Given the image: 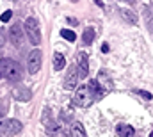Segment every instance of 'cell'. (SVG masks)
Returning a JSON list of instances; mask_svg holds the SVG:
<instances>
[{
    "mask_svg": "<svg viewBox=\"0 0 153 137\" xmlns=\"http://www.w3.org/2000/svg\"><path fill=\"white\" fill-rule=\"evenodd\" d=\"M94 2H96V4H98L100 7H103V4H102V0H94Z\"/></svg>",
    "mask_w": 153,
    "mask_h": 137,
    "instance_id": "23",
    "label": "cell"
},
{
    "mask_svg": "<svg viewBox=\"0 0 153 137\" xmlns=\"http://www.w3.org/2000/svg\"><path fill=\"white\" fill-rule=\"evenodd\" d=\"M139 95H141L143 98H146V100H152V95H150V93H146V91H139Z\"/></svg>",
    "mask_w": 153,
    "mask_h": 137,
    "instance_id": "20",
    "label": "cell"
},
{
    "mask_svg": "<svg viewBox=\"0 0 153 137\" xmlns=\"http://www.w3.org/2000/svg\"><path fill=\"white\" fill-rule=\"evenodd\" d=\"M23 27H25V34L29 37V41L38 46L39 43H41V29H39L38 20L36 18H27L25 23H23Z\"/></svg>",
    "mask_w": 153,
    "mask_h": 137,
    "instance_id": "4",
    "label": "cell"
},
{
    "mask_svg": "<svg viewBox=\"0 0 153 137\" xmlns=\"http://www.w3.org/2000/svg\"><path fill=\"white\" fill-rule=\"evenodd\" d=\"M5 114H7V102L0 98V119H2Z\"/></svg>",
    "mask_w": 153,
    "mask_h": 137,
    "instance_id": "18",
    "label": "cell"
},
{
    "mask_svg": "<svg viewBox=\"0 0 153 137\" xmlns=\"http://www.w3.org/2000/svg\"><path fill=\"white\" fill-rule=\"evenodd\" d=\"M22 132V123L18 119H5L4 123H0V134L4 136H16Z\"/></svg>",
    "mask_w": 153,
    "mask_h": 137,
    "instance_id": "6",
    "label": "cell"
},
{
    "mask_svg": "<svg viewBox=\"0 0 153 137\" xmlns=\"http://www.w3.org/2000/svg\"><path fill=\"white\" fill-rule=\"evenodd\" d=\"M41 64H43V55H41V50H32L27 57V69L29 73H38L41 69Z\"/></svg>",
    "mask_w": 153,
    "mask_h": 137,
    "instance_id": "5",
    "label": "cell"
},
{
    "mask_svg": "<svg viewBox=\"0 0 153 137\" xmlns=\"http://www.w3.org/2000/svg\"><path fill=\"white\" fill-rule=\"evenodd\" d=\"M30 96H32V93H30V89H29V87L20 86V87L13 89V98H14V100H18V102H29V100H30Z\"/></svg>",
    "mask_w": 153,
    "mask_h": 137,
    "instance_id": "10",
    "label": "cell"
},
{
    "mask_svg": "<svg viewBox=\"0 0 153 137\" xmlns=\"http://www.w3.org/2000/svg\"><path fill=\"white\" fill-rule=\"evenodd\" d=\"M96 100V95H94V89L89 86H80L76 89L75 96H73V103L76 107H89L91 103Z\"/></svg>",
    "mask_w": 153,
    "mask_h": 137,
    "instance_id": "3",
    "label": "cell"
},
{
    "mask_svg": "<svg viewBox=\"0 0 153 137\" xmlns=\"http://www.w3.org/2000/svg\"><path fill=\"white\" fill-rule=\"evenodd\" d=\"M102 52H105V54H107V52H109V45H107V43H105V45H103V46H102Z\"/></svg>",
    "mask_w": 153,
    "mask_h": 137,
    "instance_id": "22",
    "label": "cell"
},
{
    "mask_svg": "<svg viewBox=\"0 0 153 137\" xmlns=\"http://www.w3.org/2000/svg\"><path fill=\"white\" fill-rule=\"evenodd\" d=\"M61 36H62L66 41H75L76 39V34L73 31H68V29H62V31H61Z\"/></svg>",
    "mask_w": 153,
    "mask_h": 137,
    "instance_id": "17",
    "label": "cell"
},
{
    "mask_svg": "<svg viewBox=\"0 0 153 137\" xmlns=\"http://www.w3.org/2000/svg\"><path fill=\"white\" fill-rule=\"evenodd\" d=\"M64 66H66V59H64L62 54L57 52V54L53 55V69H55V71H61Z\"/></svg>",
    "mask_w": 153,
    "mask_h": 137,
    "instance_id": "12",
    "label": "cell"
},
{
    "mask_svg": "<svg viewBox=\"0 0 153 137\" xmlns=\"http://www.w3.org/2000/svg\"><path fill=\"white\" fill-rule=\"evenodd\" d=\"M117 134L121 137H134L135 130H134L130 125H119V127H117Z\"/></svg>",
    "mask_w": 153,
    "mask_h": 137,
    "instance_id": "13",
    "label": "cell"
},
{
    "mask_svg": "<svg viewBox=\"0 0 153 137\" xmlns=\"http://www.w3.org/2000/svg\"><path fill=\"white\" fill-rule=\"evenodd\" d=\"M82 41H84L85 45H91V43L94 41V29H93V27H87V29L84 31V36H82Z\"/></svg>",
    "mask_w": 153,
    "mask_h": 137,
    "instance_id": "16",
    "label": "cell"
},
{
    "mask_svg": "<svg viewBox=\"0 0 153 137\" xmlns=\"http://www.w3.org/2000/svg\"><path fill=\"white\" fill-rule=\"evenodd\" d=\"M121 16L128 22V23H132V25H135L137 23V14L134 13V11H128V9H123L121 11Z\"/></svg>",
    "mask_w": 153,
    "mask_h": 137,
    "instance_id": "14",
    "label": "cell"
},
{
    "mask_svg": "<svg viewBox=\"0 0 153 137\" xmlns=\"http://www.w3.org/2000/svg\"><path fill=\"white\" fill-rule=\"evenodd\" d=\"M66 22H68V23H70V25H73V27H75L76 23H78V22H76L75 18H68V20H66Z\"/></svg>",
    "mask_w": 153,
    "mask_h": 137,
    "instance_id": "21",
    "label": "cell"
},
{
    "mask_svg": "<svg viewBox=\"0 0 153 137\" xmlns=\"http://www.w3.org/2000/svg\"><path fill=\"white\" fill-rule=\"evenodd\" d=\"M76 82H78V73H76L75 66H71V68L68 69V73H66V78H64V87L71 91V89H75Z\"/></svg>",
    "mask_w": 153,
    "mask_h": 137,
    "instance_id": "9",
    "label": "cell"
},
{
    "mask_svg": "<svg viewBox=\"0 0 153 137\" xmlns=\"http://www.w3.org/2000/svg\"><path fill=\"white\" fill-rule=\"evenodd\" d=\"M11 16H13V13H11V11H5V13L0 16V22H9V20H11Z\"/></svg>",
    "mask_w": 153,
    "mask_h": 137,
    "instance_id": "19",
    "label": "cell"
},
{
    "mask_svg": "<svg viewBox=\"0 0 153 137\" xmlns=\"http://www.w3.org/2000/svg\"><path fill=\"white\" fill-rule=\"evenodd\" d=\"M71 137H87L85 136V132H84V127H82V123H73V127H71Z\"/></svg>",
    "mask_w": 153,
    "mask_h": 137,
    "instance_id": "15",
    "label": "cell"
},
{
    "mask_svg": "<svg viewBox=\"0 0 153 137\" xmlns=\"http://www.w3.org/2000/svg\"><path fill=\"white\" fill-rule=\"evenodd\" d=\"M0 75H4L11 82H20L22 80V69L16 61L13 59H2L0 61Z\"/></svg>",
    "mask_w": 153,
    "mask_h": 137,
    "instance_id": "1",
    "label": "cell"
},
{
    "mask_svg": "<svg viewBox=\"0 0 153 137\" xmlns=\"http://www.w3.org/2000/svg\"><path fill=\"white\" fill-rule=\"evenodd\" d=\"M91 87L94 89L96 98H100V96H103L105 93L112 91V89H114V84H112V78L109 77L107 71H100L98 77H96V80L91 82Z\"/></svg>",
    "mask_w": 153,
    "mask_h": 137,
    "instance_id": "2",
    "label": "cell"
},
{
    "mask_svg": "<svg viewBox=\"0 0 153 137\" xmlns=\"http://www.w3.org/2000/svg\"><path fill=\"white\" fill-rule=\"evenodd\" d=\"M43 125H45V128H46L50 134L59 132V121H55V119L52 118V110H50V109H45V112H43Z\"/></svg>",
    "mask_w": 153,
    "mask_h": 137,
    "instance_id": "7",
    "label": "cell"
},
{
    "mask_svg": "<svg viewBox=\"0 0 153 137\" xmlns=\"http://www.w3.org/2000/svg\"><path fill=\"white\" fill-rule=\"evenodd\" d=\"M9 36H11V41H13V45H18V46H22V43H23V37H22V27H20V25H13V27L9 29Z\"/></svg>",
    "mask_w": 153,
    "mask_h": 137,
    "instance_id": "11",
    "label": "cell"
},
{
    "mask_svg": "<svg viewBox=\"0 0 153 137\" xmlns=\"http://www.w3.org/2000/svg\"><path fill=\"white\" fill-rule=\"evenodd\" d=\"M4 41V36H2V31H0V43Z\"/></svg>",
    "mask_w": 153,
    "mask_h": 137,
    "instance_id": "24",
    "label": "cell"
},
{
    "mask_svg": "<svg viewBox=\"0 0 153 137\" xmlns=\"http://www.w3.org/2000/svg\"><path fill=\"white\" fill-rule=\"evenodd\" d=\"M150 137H153V132H152V134H150Z\"/></svg>",
    "mask_w": 153,
    "mask_h": 137,
    "instance_id": "25",
    "label": "cell"
},
{
    "mask_svg": "<svg viewBox=\"0 0 153 137\" xmlns=\"http://www.w3.org/2000/svg\"><path fill=\"white\" fill-rule=\"evenodd\" d=\"M73 2H78V0H73Z\"/></svg>",
    "mask_w": 153,
    "mask_h": 137,
    "instance_id": "26",
    "label": "cell"
},
{
    "mask_svg": "<svg viewBox=\"0 0 153 137\" xmlns=\"http://www.w3.org/2000/svg\"><path fill=\"white\" fill-rule=\"evenodd\" d=\"M87 55L85 54H78L76 57V73H78V78H85L87 73H89V66H87Z\"/></svg>",
    "mask_w": 153,
    "mask_h": 137,
    "instance_id": "8",
    "label": "cell"
}]
</instances>
